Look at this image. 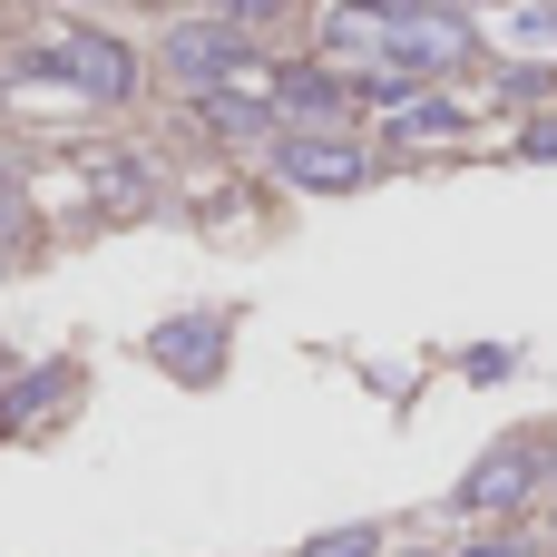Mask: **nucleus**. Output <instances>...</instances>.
I'll return each instance as SVG.
<instances>
[{"mask_svg":"<svg viewBox=\"0 0 557 557\" xmlns=\"http://www.w3.org/2000/svg\"><path fill=\"white\" fill-rule=\"evenodd\" d=\"M480 49V29L441 0H343L323 10V59H362L372 78H431L460 69Z\"/></svg>","mask_w":557,"mask_h":557,"instance_id":"f257e3e1","label":"nucleus"},{"mask_svg":"<svg viewBox=\"0 0 557 557\" xmlns=\"http://www.w3.org/2000/svg\"><path fill=\"white\" fill-rule=\"evenodd\" d=\"M382 557H392V548H382ZM401 557H421V548H401Z\"/></svg>","mask_w":557,"mask_h":557,"instance_id":"f3484780","label":"nucleus"},{"mask_svg":"<svg viewBox=\"0 0 557 557\" xmlns=\"http://www.w3.org/2000/svg\"><path fill=\"white\" fill-rule=\"evenodd\" d=\"M274 117H294V127H304V117L333 127V117H343V78H333V69H284V78H274Z\"/></svg>","mask_w":557,"mask_h":557,"instance_id":"6e6552de","label":"nucleus"},{"mask_svg":"<svg viewBox=\"0 0 557 557\" xmlns=\"http://www.w3.org/2000/svg\"><path fill=\"white\" fill-rule=\"evenodd\" d=\"M460 557H529L519 539H490V548H460Z\"/></svg>","mask_w":557,"mask_h":557,"instance_id":"dca6fc26","label":"nucleus"},{"mask_svg":"<svg viewBox=\"0 0 557 557\" xmlns=\"http://www.w3.org/2000/svg\"><path fill=\"white\" fill-rule=\"evenodd\" d=\"M39 78H69L78 98H98V108H117L127 88H137V59H127V39H108V29H59L39 59H29Z\"/></svg>","mask_w":557,"mask_h":557,"instance_id":"f03ea898","label":"nucleus"},{"mask_svg":"<svg viewBox=\"0 0 557 557\" xmlns=\"http://www.w3.org/2000/svg\"><path fill=\"white\" fill-rule=\"evenodd\" d=\"M196 108H206V127H215V137H264V127H274V108H264V98H225V88H206Z\"/></svg>","mask_w":557,"mask_h":557,"instance_id":"9d476101","label":"nucleus"},{"mask_svg":"<svg viewBox=\"0 0 557 557\" xmlns=\"http://www.w3.org/2000/svg\"><path fill=\"white\" fill-rule=\"evenodd\" d=\"M147 362H166L176 382H215L225 372V323L215 313H176V323L147 333Z\"/></svg>","mask_w":557,"mask_h":557,"instance_id":"423d86ee","label":"nucleus"},{"mask_svg":"<svg viewBox=\"0 0 557 557\" xmlns=\"http://www.w3.org/2000/svg\"><path fill=\"white\" fill-rule=\"evenodd\" d=\"M519 147H529V157H557V117H539V127H529Z\"/></svg>","mask_w":557,"mask_h":557,"instance_id":"2eb2a0df","label":"nucleus"},{"mask_svg":"<svg viewBox=\"0 0 557 557\" xmlns=\"http://www.w3.org/2000/svg\"><path fill=\"white\" fill-rule=\"evenodd\" d=\"M98 196H108V206H137L147 186H137V166H127V157H108V166H98Z\"/></svg>","mask_w":557,"mask_h":557,"instance_id":"f8f14e48","label":"nucleus"},{"mask_svg":"<svg viewBox=\"0 0 557 557\" xmlns=\"http://www.w3.org/2000/svg\"><path fill=\"white\" fill-rule=\"evenodd\" d=\"M304 557H382V529H323L304 539Z\"/></svg>","mask_w":557,"mask_h":557,"instance_id":"9b49d317","label":"nucleus"},{"mask_svg":"<svg viewBox=\"0 0 557 557\" xmlns=\"http://www.w3.org/2000/svg\"><path fill=\"white\" fill-rule=\"evenodd\" d=\"M519 39H529V49H548V39H557V10H548V0H519Z\"/></svg>","mask_w":557,"mask_h":557,"instance_id":"ddd939ff","label":"nucleus"},{"mask_svg":"<svg viewBox=\"0 0 557 557\" xmlns=\"http://www.w3.org/2000/svg\"><path fill=\"white\" fill-rule=\"evenodd\" d=\"M539 480H548V450H539V441H499V450H490L450 499H460L470 519H509V509H529V499H539Z\"/></svg>","mask_w":557,"mask_h":557,"instance_id":"39448f33","label":"nucleus"},{"mask_svg":"<svg viewBox=\"0 0 557 557\" xmlns=\"http://www.w3.org/2000/svg\"><path fill=\"white\" fill-rule=\"evenodd\" d=\"M255 59V39H245V20H225V10H196V20H176L166 29V69L206 98V88H225L235 69Z\"/></svg>","mask_w":557,"mask_h":557,"instance_id":"20e7f679","label":"nucleus"},{"mask_svg":"<svg viewBox=\"0 0 557 557\" xmlns=\"http://www.w3.org/2000/svg\"><path fill=\"white\" fill-rule=\"evenodd\" d=\"M274 176L304 186V196H352L372 176V147L362 137H333V127H294V137H274Z\"/></svg>","mask_w":557,"mask_h":557,"instance_id":"7ed1b4c3","label":"nucleus"},{"mask_svg":"<svg viewBox=\"0 0 557 557\" xmlns=\"http://www.w3.org/2000/svg\"><path fill=\"white\" fill-rule=\"evenodd\" d=\"M225 20H264V10H294V0H215Z\"/></svg>","mask_w":557,"mask_h":557,"instance_id":"4468645a","label":"nucleus"},{"mask_svg":"<svg viewBox=\"0 0 557 557\" xmlns=\"http://www.w3.org/2000/svg\"><path fill=\"white\" fill-rule=\"evenodd\" d=\"M470 117H460V98H421L411 78L382 98V137H401V147H441V137H460Z\"/></svg>","mask_w":557,"mask_h":557,"instance_id":"0eeeda50","label":"nucleus"},{"mask_svg":"<svg viewBox=\"0 0 557 557\" xmlns=\"http://www.w3.org/2000/svg\"><path fill=\"white\" fill-rule=\"evenodd\" d=\"M69 382H78L69 362H39L29 382H10V392H0V421H39V411H49V401H59Z\"/></svg>","mask_w":557,"mask_h":557,"instance_id":"1a4fd4ad","label":"nucleus"}]
</instances>
